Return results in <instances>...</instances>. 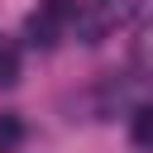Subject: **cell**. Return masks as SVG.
Instances as JSON below:
<instances>
[{"instance_id":"cell-1","label":"cell","mask_w":153,"mask_h":153,"mask_svg":"<svg viewBox=\"0 0 153 153\" xmlns=\"http://www.w3.org/2000/svg\"><path fill=\"white\" fill-rule=\"evenodd\" d=\"M134 19H139V0H96L91 14H86L76 29H81L86 43H100L110 29H124V24H134Z\"/></svg>"},{"instance_id":"cell-5","label":"cell","mask_w":153,"mask_h":153,"mask_svg":"<svg viewBox=\"0 0 153 153\" xmlns=\"http://www.w3.org/2000/svg\"><path fill=\"white\" fill-rule=\"evenodd\" d=\"M148 139H153V110H148V105H139V110H134V143H139V148H148Z\"/></svg>"},{"instance_id":"cell-4","label":"cell","mask_w":153,"mask_h":153,"mask_svg":"<svg viewBox=\"0 0 153 153\" xmlns=\"http://www.w3.org/2000/svg\"><path fill=\"white\" fill-rule=\"evenodd\" d=\"M19 143H24V120L0 115V153H19Z\"/></svg>"},{"instance_id":"cell-3","label":"cell","mask_w":153,"mask_h":153,"mask_svg":"<svg viewBox=\"0 0 153 153\" xmlns=\"http://www.w3.org/2000/svg\"><path fill=\"white\" fill-rule=\"evenodd\" d=\"M19 81V48L10 38H0V91H10Z\"/></svg>"},{"instance_id":"cell-2","label":"cell","mask_w":153,"mask_h":153,"mask_svg":"<svg viewBox=\"0 0 153 153\" xmlns=\"http://www.w3.org/2000/svg\"><path fill=\"white\" fill-rule=\"evenodd\" d=\"M29 33H33V43L53 48V43H57V10H38V14L29 19Z\"/></svg>"}]
</instances>
